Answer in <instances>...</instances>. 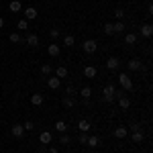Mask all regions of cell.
Wrapping results in <instances>:
<instances>
[{
	"mask_svg": "<svg viewBox=\"0 0 153 153\" xmlns=\"http://www.w3.org/2000/svg\"><path fill=\"white\" fill-rule=\"evenodd\" d=\"M118 84H120V88L125 90V92H131L133 90V80H131V76L129 74H118Z\"/></svg>",
	"mask_w": 153,
	"mask_h": 153,
	"instance_id": "1",
	"label": "cell"
},
{
	"mask_svg": "<svg viewBox=\"0 0 153 153\" xmlns=\"http://www.w3.org/2000/svg\"><path fill=\"white\" fill-rule=\"evenodd\" d=\"M114 92H117V88H114L112 84H106L104 90H102V94H104V100H106V102H114Z\"/></svg>",
	"mask_w": 153,
	"mask_h": 153,
	"instance_id": "2",
	"label": "cell"
},
{
	"mask_svg": "<svg viewBox=\"0 0 153 153\" xmlns=\"http://www.w3.org/2000/svg\"><path fill=\"white\" fill-rule=\"evenodd\" d=\"M84 53H88V55H92V53H96V49H98V43H96L94 39H88V41H84Z\"/></svg>",
	"mask_w": 153,
	"mask_h": 153,
	"instance_id": "3",
	"label": "cell"
},
{
	"mask_svg": "<svg viewBox=\"0 0 153 153\" xmlns=\"http://www.w3.org/2000/svg\"><path fill=\"white\" fill-rule=\"evenodd\" d=\"M25 133H27V131H25V127H23V125H19V123L10 127V135H12V137H16V139H21Z\"/></svg>",
	"mask_w": 153,
	"mask_h": 153,
	"instance_id": "4",
	"label": "cell"
},
{
	"mask_svg": "<svg viewBox=\"0 0 153 153\" xmlns=\"http://www.w3.org/2000/svg\"><path fill=\"white\" fill-rule=\"evenodd\" d=\"M127 65H129V70H131V71H139V70L143 68V61H141L139 57H133L129 63H127Z\"/></svg>",
	"mask_w": 153,
	"mask_h": 153,
	"instance_id": "5",
	"label": "cell"
},
{
	"mask_svg": "<svg viewBox=\"0 0 153 153\" xmlns=\"http://www.w3.org/2000/svg\"><path fill=\"white\" fill-rule=\"evenodd\" d=\"M127 135H129V129H127L125 125L114 129V137H117V139H127Z\"/></svg>",
	"mask_w": 153,
	"mask_h": 153,
	"instance_id": "6",
	"label": "cell"
},
{
	"mask_svg": "<svg viewBox=\"0 0 153 153\" xmlns=\"http://www.w3.org/2000/svg\"><path fill=\"white\" fill-rule=\"evenodd\" d=\"M43 102H45V96H43V94H39V92H37V94L31 96V104H33V106H41Z\"/></svg>",
	"mask_w": 153,
	"mask_h": 153,
	"instance_id": "7",
	"label": "cell"
},
{
	"mask_svg": "<svg viewBox=\"0 0 153 153\" xmlns=\"http://www.w3.org/2000/svg\"><path fill=\"white\" fill-rule=\"evenodd\" d=\"M141 35H143V37H147V39H149V37L153 35V27H151V23L141 25Z\"/></svg>",
	"mask_w": 153,
	"mask_h": 153,
	"instance_id": "8",
	"label": "cell"
},
{
	"mask_svg": "<svg viewBox=\"0 0 153 153\" xmlns=\"http://www.w3.org/2000/svg\"><path fill=\"white\" fill-rule=\"evenodd\" d=\"M33 19H37V8H33V6L25 8V21H33Z\"/></svg>",
	"mask_w": 153,
	"mask_h": 153,
	"instance_id": "9",
	"label": "cell"
},
{
	"mask_svg": "<svg viewBox=\"0 0 153 153\" xmlns=\"http://www.w3.org/2000/svg\"><path fill=\"white\" fill-rule=\"evenodd\" d=\"M25 43H27L29 47H37V45H39V37L37 35H27L25 37Z\"/></svg>",
	"mask_w": 153,
	"mask_h": 153,
	"instance_id": "10",
	"label": "cell"
},
{
	"mask_svg": "<svg viewBox=\"0 0 153 153\" xmlns=\"http://www.w3.org/2000/svg\"><path fill=\"white\" fill-rule=\"evenodd\" d=\"M118 65H120V59L118 57H108V61H106L108 70H118Z\"/></svg>",
	"mask_w": 153,
	"mask_h": 153,
	"instance_id": "11",
	"label": "cell"
},
{
	"mask_svg": "<svg viewBox=\"0 0 153 153\" xmlns=\"http://www.w3.org/2000/svg\"><path fill=\"white\" fill-rule=\"evenodd\" d=\"M78 129H80V133H88V131L92 129V125H90V120H86V118H82V120L78 123Z\"/></svg>",
	"mask_w": 153,
	"mask_h": 153,
	"instance_id": "12",
	"label": "cell"
},
{
	"mask_svg": "<svg viewBox=\"0 0 153 153\" xmlns=\"http://www.w3.org/2000/svg\"><path fill=\"white\" fill-rule=\"evenodd\" d=\"M47 53L51 55V57H57L59 53H61V49H59V45H57V43H51V45L47 47Z\"/></svg>",
	"mask_w": 153,
	"mask_h": 153,
	"instance_id": "13",
	"label": "cell"
},
{
	"mask_svg": "<svg viewBox=\"0 0 153 153\" xmlns=\"http://www.w3.org/2000/svg\"><path fill=\"white\" fill-rule=\"evenodd\" d=\"M59 84H61V80H59L57 76H51V78L47 80V86L51 88V90H57V88H59Z\"/></svg>",
	"mask_w": 153,
	"mask_h": 153,
	"instance_id": "14",
	"label": "cell"
},
{
	"mask_svg": "<svg viewBox=\"0 0 153 153\" xmlns=\"http://www.w3.org/2000/svg\"><path fill=\"white\" fill-rule=\"evenodd\" d=\"M96 74H98V70H96L94 65H86L84 68V76L86 78H96Z\"/></svg>",
	"mask_w": 153,
	"mask_h": 153,
	"instance_id": "15",
	"label": "cell"
},
{
	"mask_svg": "<svg viewBox=\"0 0 153 153\" xmlns=\"http://www.w3.org/2000/svg\"><path fill=\"white\" fill-rule=\"evenodd\" d=\"M51 139H53V137H51V133H49V131H43V133L39 135V141L43 143V145H49V143H51Z\"/></svg>",
	"mask_w": 153,
	"mask_h": 153,
	"instance_id": "16",
	"label": "cell"
},
{
	"mask_svg": "<svg viewBox=\"0 0 153 153\" xmlns=\"http://www.w3.org/2000/svg\"><path fill=\"white\" fill-rule=\"evenodd\" d=\"M8 8H10V12H21V10H23V4H21L19 0H10Z\"/></svg>",
	"mask_w": 153,
	"mask_h": 153,
	"instance_id": "17",
	"label": "cell"
},
{
	"mask_svg": "<svg viewBox=\"0 0 153 153\" xmlns=\"http://www.w3.org/2000/svg\"><path fill=\"white\" fill-rule=\"evenodd\" d=\"M143 137H145V135H143V131H135V133L131 135L133 143H137V145H141V143H143Z\"/></svg>",
	"mask_w": 153,
	"mask_h": 153,
	"instance_id": "18",
	"label": "cell"
},
{
	"mask_svg": "<svg viewBox=\"0 0 153 153\" xmlns=\"http://www.w3.org/2000/svg\"><path fill=\"white\" fill-rule=\"evenodd\" d=\"M117 100H118V106H120L123 110H127V108L131 106V100L127 98V96H120V98H117Z\"/></svg>",
	"mask_w": 153,
	"mask_h": 153,
	"instance_id": "19",
	"label": "cell"
},
{
	"mask_svg": "<svg viewBox=\"0 0 153 153\" xmlns=\"http://www.w3.org/2000/svg\"><path fill=\"white\" fill-rule=\"evenodd\" d=\"M86 145H90V147L94 149V147H98V145H100V139H98L96 135H88V143H86Z\"/></svg>",
	"mask_w": 153,
	"mask_h": 153,
	"instance_id": "20",
	"label": "cell"
},
{
	"mask_svg": "<svg viewBox=\"0 0 153 153\" xmlns=\"http://www.w3.org/2000/svg\"><path fill=\"white\" fill-rule=\"evenodd\" d=\"M55 76H57L59 80H63V78H68V68H63V65H59L57 70H55Z\"/></svg>",
	"mask_w": 153,
	"mask_h": 153,
	"instance_id": "21",
	"label": "cell"
},
{
	"mask_svg": "<svg viewBox=\"0 0 153 153\" xmlns=\"http://www.w3.org/2000/svg\"><path fill=\"white\" fill-rule=\"evenodd\" d=\"M125 43H127V45H135V43H137V35H135V33H127V35H125Z\"/></svg>",
	"mask_w": 153,
	"mask_h": 153,
	"instance_id": "22",
	"label": "cell"
},
{
	"mask_svg": "<svg viewBox=\"0 0 153 153\" xmlns=\"http://www.w3.org/2000/svg\"><path fill=\"white\" fill-rule=\"evenodd\" d=\"M63 45H65V47H74V45H76V37H74V35H65Z\"/></svg>",
	"mask_w": 153,
	"mask_h": 153,
	"instance_id": "23",
	"label": "cell"
},
{
	"mask_svg": "<svg viewBox=\"0 0 153 153\" xmlns=\"http://www.w3.org/2000/svg\"><path fill=\"white\" fill-rule=\"evenodd\" d=\"M80 96H82L84 100H86V98H90V96H92V88H90V86H84L82 90H80Z\"/></svg>",
	"mask_w": 153,
	"mask_h": 153,
	"instance_id": "24",
	"label": "cell"
},
{
	"mask_svg": "<svg viewBox=\"0 0 153 153\" xmlns=\"http://www.w3.org/2000/svg\"><path fill=\"white\" fill-rule=\"evenodd\" d=\"M55 131H57V133H65V131H68V125H65L63 120H57V123H55Z\"/></svg>",
	"mask_w": 153,
	"mask_h": 153,
	"instance_id": "25",
	"label": "cell"
},
{
	"mask_svg": "<svg viewBox=\"0 0 153 153\" xmlns=\"http://www.w3.org/2000/svg\"><path fill=\"white\" fill-rule=\"evenodd\" d=\"M112 29H114V33H123L125 31V23L123 21H117V23L112 25Z\"/></svg>",
	"mask_w": 153,
	"mask_h": 153,
	"instance_id": "26",
	"label": "cell"
},
{
	"mask_svg": "<svg viewBox=\"0 0 153 153\" xmlns=\"http://www.w3.org/2000/svg\"><path fill=\"white\" fill-rule=\"evenodd\" d=\"M41 74H43V76H51V65H49V63H43V65H41Z\"/></svg>",
	"mask_w": 153,
	"mask_h": 153,
	"instance_id": "27",
	"label": "cell"
},
{
	"mask_svg": "<svg viewBox=\"0 0 153 153\" xmlns=\"http://www.w3.org/2000/svg\"><path fill=\"white\" fill-rule=\"evenodd\" d=\"M63 106H65V108H74V98H71V96H65V98H63Z\"/></svg>",
	"mask_w": 153,
	"mask_h": 153,
	"instance_id": "28",
	"label": "cell"
},
{
	"mask_svg": "<svg viewBox=\"0 0 153 153\" xmlns=\"http://www.w3.org/2000/svg\"><path fill=\"white\" fill-rule=\"evenodd\" d=\"M104 33H106L108 37H110V35H114V29H112V23H106V25H104Z\"/></svg>",
	"mask_w": 153,
	"mask_h": 153,
	"instance_id": "29",
	"label": "cell"
},
{
	"mask_svg": "<svg viewBox=\"0 0 153 153\" xmlns=\"http://www.w3.org/2000/svg\"><path fill=\"white\" fill-rule=\"evenodd\" d=\"M8 41H10V43H19V41H21V35H19V33H10Z\"/></svg>",
	"mask_w": 153,
	"mask_h": 153,
	"instance_id": "30",
	"label": "cell"
},
{
	"mask_svg": "<svg viewBox=\"0 0 153 153\" xmlns=\"http://www.w3.org/2000/svg\"><path fill=\"white\" fill-rule=\"evenodd\" d=\"M59 143H61V145H68V143H70V135L61 133V137H59Z\"/></svg>",
	"mask_w": 153,
	"mask_h": 153,
	"instance_id": "31",
	"label": "cell"
},
{
	"mask_svg": "<svg viewBox=\"0 0 153 153\" xmlns=\"http://www.w3.org/2000/svg\"><path fill=\"white\" fill-rule=\"evenodd\" d=\"M78 141L86 145V143H88V133H80V135H78Z\"/></svg>",
	"mask_w": 153,
	"mask_h": 153,
	"instance_id": "32",
	"label": "cell"
},
{
	"mask_svg": "<svg viewBox=\"0 0 153 153\" xmlns=\"http://www.w3.org/2000/svg\"><path fill=\"white\" fill-rule=\"evenodd\" d=\"M114 16H117L118 21H123V19H125V10H123V8H117V10H114Z\"/></svg>",
	"mask_w": 153,
	"mask_h": 153,
	"instance_id": "33",
	"label": "cell"
},
{
	"mask_svg": "<svg viewBox=\"0 0 153 153\" xmlns=\"http://www.w3.org/2000/svg\"><path fill=\"white\" fill-rule=\"evenodd\" d=\"M16 27H19V29H21V31H27V29H29V23H27V21H19V25H16Z\"/></svg>",
	"mask_w": 153,
	"mask_h": 153,
	"instance_id": "34",
	"label": "cell"
},
{
	"mask_svg": "<svg viewBox=\"0 0 153 153\" xmlns=\"http://www.w3.org/2000/svg\"><path fill=\"white\" fill-rule=\"evenodd\" d=\"M23 127H25V131H33V129H35V123H33V120H27Z\"/></svg>",
	"mask_w": 153,
	"mask_h": 153,
	"instance_id": "35",
	"label": "cell"
},
{
	"mask_svg": "<svg viewBox=\"0 0 153 153\" xmlns=\"http://www.w3.org/2000/svg\"><path fill=\"white\" fill-rule=\"evenodd\" d=\"M49 35H51V39H57V37H59V29H55V27H53V29L49 31Z\"/></svg>",
	"mask_w": 153,
	"mask_h": 153,
	"instance_id": "36",
	"label": "cell"
},
{
	"mask_svg": "<svg viewBox=\"0 0 153 153\" xmlns=\"http://www.w3.org/2000/svg\"><path fill=\"white\" fill-rule=\"evenodd\" d=\"M131 131H133V133H135V131H141V125H139V123H131V127H129Z\"/></svg>",
	"mask_w": 153,
	"mask_h": 153,
	"instance_id": "37",
	"label": "cell"
},
{
	"mask_svg": "<svg viewBox=\"0 0 153 153\" xmlns=\"http://www.w3.org/2000/svg\"><path fill=\"white\" fill-rule=\"evenodd\" d=\"M65 92H68V96H74V94H76V88H74V86H68Z\"/></svg>",
	"mask_w": 153,
	"mask_h": 153,
	"instance_id": "38",
	"label": "cell"
},
{
	"mask_svg": "<svg viewBox=\"0 0 153 153\" xmlns=\"http://www.w3.org/2000/svg\"><path fill=\"white\" fill-rule=\"evenodd\" d=\"M49 153H59V151L55 149V147H49Z\"/></svg>",
	"mask_w": 153,
	"mask_h": 153,
	"instance_id": "39",
	"label": "cell"
},
{
	"mask_svg": "<svg viewBox=\"0 0 153 153\" xmlns=\"http://www.w3.org/2000/svg\"><path fill=\"white\" fill-rule=\"evenodd\" d=\"M2 27H4V19L0 16V29H2Z\"/></svg>",
	"mask_w": 153,
	"mask_h": 153,
	"instance_id": "40",
	"label": "cell"
},
{
	"mask_svg": "<svg viewBox=\"0 0 153 153\" xmlns=\"http://www.w3.org/2000/svg\"><path fill=\"white\" fill-rule=\"evenodd\" d=\"M43 2H49V0H43Z\"/></svg>",
	"mask_w": 153,
	"mask_h": 153,
	"instance_id": "41",
	"label": "cell"
}]
</instances>
